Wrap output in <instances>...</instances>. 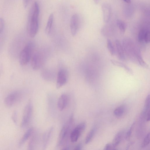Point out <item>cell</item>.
<instances>
[{
  "instance_id": "6da1fadb",
  "label": "cell",
  "mask_w": 150,
  "mask_h": 150,
  "mask_svg": "<svg viewBox=\"0 0 150 150\" xmlns=\"http://www.w3.org/2000/svg\"><path fill=\"white\" fill-rule=\"evenodd\" d=\"M39 12V5L38 2L35 1L32 5L28 15L27 31L31 38L34 37L38 32Z\"/></svg>"
},
{
  "instance_id": "7a4b0ae2",
  "label": "cell",
  "mask_w": 150,
  "mask_h": 150,
  "mask_svg": "<svg viewBox=\"0 0 150 150\" xmlns=\"http://www.w3.org/2000/svg\"><path fill=\"white\" fill-rule=\"evenodd\" d=\"M74 119L73 114H72L64 124L59 133L58 145L59 146L64 144L67 139L70 131L73 125Z\"/></svg>"
},
{
  "instance_id": "3957f363",
  "label": "cell",
  "mask_w": 150,
  "mask_h": 150,
  "mask_svg": "<svg viewBox=\"0 0 150 150\" xmlns=\"http://www.w3.org/2000/svg\"><path fill=\"white\" fill-rule=\"evenodd\" d=\"M34 45L32 41L27 42L21 52L19 61L20 64L24 66L27 64L31 57Z\"/></svg>"
},
{
  "instance_id": "277c9868",
  "label": "cell",
  "mask_w": 150,
  "mask_h": 150,
  "mask_svg": "<svg viewBox=\"0 0 150 150\" xmlns=\"http://www.w3.org/2000/svg\"><path fill=\"white\" fill-rule=\"evenodd\" d=\"M125 55L131 58H136V54L137 48L136 47L134 42L129 38L125 39L122 45Z\"/></svg>"
},
{
  "instance_id": "5b68a950",
  "label": "cell",
  "mask_w": 150,
  "mask_h": 150,
  "mask_svg": "<svg viewBox=\"0 0 150 150\" xmlns=\"http://www.w3.org/2000/svg\"><path fill=\"white\" fill-rule=\"evenodd\" d=\"M33 106L31 101L29 100L25 107L20 126L21 128L26 127L30 122L32 115Z\"/></svg>"
},
{
  "instance_id": "8992f818",
  "label": "cell",
  "mask_w": 150,
  "mask_h": 150,
  "mask_svg": "<svg viewBox=\"0 0 150 150\" xmlns=\"http://www.w3.org/2000/svg\"><path fill=\"white\" fill-rule=\"evenodd\" d=\"M22 95V92L20 91L12 92L5 97L4 103L8 107H11L21 99Z\"/></svg>"
},
{
  "instance_id": "52a82bcc",
  "label": "cell",
  "mask_w": 150,
  "mask_h": 150,
  "mask_svg": "<svg viewBox=\"0 0 150 150\" xmlns=\"http://www.w3.org/2000/svg\"><path fill=\"white\" fill-rule=\"evenodd\" d=\"M45 57L42 52H37L33 55L31 60V65L32 68L35 70L40 68L43 65Z\"/></svg>"
},
{
  "instance_id": "ba28073f",
  "label": "cell",
  "mask_w": 150,
  "mask_h": 150,
  "mask_svg": "<svg viewBox=\"0 0 150 150\" xmlns=\"http://www.w3.org/2000/svg\"><path fill=\"white\" fill-rule=\"evenodd\" d=\"M86 127V123L82 122L78 124L73 129L70 134V139L72 142H75L77 141Z\"/></svg>"
},
{
  "instance_id": "9c48e42d",
  "label": "cell",
  "mask_w": 150,
  "mask_h": 150,
  "mask_svg": "<svg viewBox=\"0 0 150 150\" xmlns=\"http://www.w3.org/2000/svg\"><path fill=\"white\" fill-rule=\"evenodd\" d=\"M80 17L77 13H75L71 16L70 21V28L71 33L73 36L77 33L80 25Z\"/></svg>"
},
{
  "instance_id": "30bf717a",
  "label": "cell",
  "mask_w": 150,
  "mask_h": 150,
  "mask_svg": "<svg viewBox=\"0 0 150 150\" xmlns=\"http://www.w3.org/2000/svg\"><path fill=\"white\" fill-rule=\"evenodd\" d=\"M67 74L66 70L60 69L58 73L56 82V88H59L64 85L67 80Z\"/></svg>"
},
{
  "instance_id": "8fae6325",
  "label": "cell",
  "mask_w": 150,
  "mask_h": 150,
  "mask_svg": "<svg viewBox=\"0 0 150 150\" xmlns=\"http://www.w3.org/2000/svg\"><path fill=\"white\" fill-rule=\"evenodd\" d=\"M103 18L104 22L107 23L109 21L112 14L111 6L107 3H103L102 5Z\"/></svg>"
},
{
  "instance_id": "7c38bea8",
  "label": "cell",
  "mask_w": 150,
  "mask_h": 150,
  "mask_svg": "<svg viewBox=\"0 0 150 150\" xmlns=\"http://www.w3.org/2000/svg\"><path fill=\"white\" fill-rule=\"evenodd\" d=\"M138 40L140 42H144L148 43L150 42V32L149 30L143 28L139 31L138 37Z\"/></svg>"
},
{
  "instance_id": "4fadbf2b",
  "label": "cell",
  "mask_w": 150,
  "mask_h": 150,
  "mask_svg": "<svg viewBox=\"0 0 150 150\" xmlns=\"http://www.w3.org/2000/svg\"><path fill=\"white\" fill-rule=\"evenodd\" d=\"M69 98L65 94H62L59 98L57 102V107L59 110L62 111L67 107L68 103Z\"/></svg>"
},
{
  "instance_id": "5bb4252c",
  "label": "cell",
  "mask_w": 150,
  "mask_h": 150,
  "mask_svg": "<svg viewBox=\"0 0 150 150\" xmlns=\"http://www.w3.org/2000/svg\"><path fill=\"white\" fill-rule=\"evenodd\" d=\"M115 44L116 52L118 58L121 60H125L126 56L122 44L118 40H115Z\"/></svg>"
},
{
  "instance_id": "9a60e30c",
  "label": "cell",
  "mask_w": 150,
  "mask_h": 150,
  "mask_svg": "<svg viewBox=\"0 0 150 150\" xmlns=\"http://www.w3.org/2000/svg\"><path fill=\"white\" fill-rule=\"evenodd\" d=\"M33 131V128L30 127L25 133L18 142V145L21 146L32 135Z\"/></svg>"
},
{
  "instance_id": "2e32d148",
  "label": "cell",
  "mask_w": 150,
  "mask_h": 150,
  "mask_svg": "<svg viewBox=\"0 0 150 150\" xmlns=\"http://www.w3.org/2000/svg\"><path fill=\"white\" fill-rule=\"evenodd\" d=\"M53 129L52 128H50L45 134L43 140L42 150L45 149L46 147L51 135Z\"/></svg>"
},
{
  "instance_id": "e0dca14e",
  "label": "cell",
  "mask_w": 150,
  "mask_h": 150,
  "mask_svg": "<svg viewBox=\"0 0 150 150\" xmlns=\"http://www.w3.org/2000/svg\"><path fill=\"white\" fill-rule=\"evenodd\" d=\"M54 19V16L53 13H51L48 18L45 28V32L47 35L50 33Z\"/></svg>"
},
{
  "instance_id": "ac0fdd59",
  "label": "cell",
  "mask_w": 150,
  "mask_h": 150,
  "mask_svg": "<svg viewBox=\"0 0 150 150\" xmlns=\"http://www.w3.org/2000/svg\"><path fill=\"white\" fill-rule=\"evenodd\" d=\"M123 132L120 131L115 136L112 144L113 148L116 147L120 142L123 135Z\"/></svg>"
},
{
  "instance_id": "d6986e66",
  "label": "cell",
  "mask_w": 150,
  "mask_h": 150,
  "mask_svg": "<svg viewBox=\"0 0 150 150\" xmlns=\"http://www.w3.org/2000/svg\"><path fill=\"white\" fill-rule=\"evenodd\" d=\"M135 57L139 64L142 66L146 68H148V65L144 62L142 56L140 51L138 49L136 51Z\"/></svg>"
},
{
  "instance_id": "ffe728a7",
  "label": "cell",
  "mask_w": 150,
  "mask_h": 150,
  "mask_svg": "<svg viewBox=\"0 0 150 150\" xmlns=\"http://www.w3.org/2000/svg\"><path fill=\"white\" fill-rule=\"evenodd\" d=\"M117 24L121 32L122 33H124L127 27L125 22L121 20L118 19L117 21Z\"/></svg>"
},
{
  "instance_id": "44dd1931",
  "label": "cell",
  "mask_w": 150,
  "mask_h": 150,
  "mask_svg": "<svg viewBox=\"0 0 150 150\" xmlns=\"http://www.w3.org/2000/svg\"><path fill=\"white\" fill-rule=\"evenodd\" d=\"M110 61L114 65L122 67L125 69L128 72H131L130 69L126 65L123 63L114 59H111Z\"/></svg>"
},
{
  "instance_id": "7402d4cb",
  "label": "cell",
  "mask_w": 150,
  "mask_h": 150,
  "mask_svg": "<svg viewBox=\"0 0 150 150\" xmlns=\"http://www.w3.org/2000/svg\"><path fill=\"white\" fill-rule=\"evenodd\" d=\"M107 46L109 52L112 55L115 54V50L112 41L110 39H107Z\"/></svg>"
},
{
  "instance_id": "603a6c76",
  "label": "cell",
  "mask_w": 150,
  "mask_h": 150,
  "mask_svg": "<svg viewBox=\"0 0 150 150\" xmlns=\"http://www.w3.org/2000/svg\"><path fill=\"white\" fill-rule=\"evenodd\" d=\"M95 129H91L87 134L85 140V143L87 144L89 143L93 138L95 133Z\"/></svg>"
},
{
  "instance_id": "cb8c5ba5",
  "label": "cell",
  "mask_w": 150,
  "mask_h": 150,
  "mask_svg": "<svg viewBox=\"0 0 150 150\" xmlns=\"http://www.w3.org/2000/svg\"><path fill=\"white\" fill-rule=\"evenodd\" d=\"M125 111V107L124 106H121L115 109L114 111V114L116 116L119 117L123 115Z\"/></svg>"
},
{
  "instance_id": "d4e9b609",
  "label": "cell",
  "mask_w": 150,
  "mask_h": 150,
  "mask_svg": "<svg viewBox=\"0 0 150 150\" xmlns=\"http://www.w3.org/2000/svg\"><path fill=\"white\" fill-rule=\"evenodd\" d=\"M35 136H33L29 141L27 150H34L36 143Z\"/></svg>"
},
{
  "instance_id": "484cf974",
  "label": "cell",
  "mask_w": 150,
  "mask_h": 150,
  "mask_svg": "<svg viewBox=\"0 0 150 150\" xmlns=\"http://www.w3.org/2000/svg\"><path fill=\"white\" fill-rule=\"evenodd\" d=\"M150 143V133H149L145 136L142 143L141 147L143 148L149 145Z\"/></svg>"
},
{
  "instance_id": "4316f807",
  "label": "cell",
  "mask_w": 150,
  "mask_h": 150,
  "mask_svg": "<svg viewBox=\"0 0 150 150\" xmlns=\"http://www.w3.org/2000/svg\"><path fill=\"white\" fill-rule=\"evenodd\" d=\"M134 122L132 125L129 129L125 135V139L126 140H129L131 137L132 132V131L133 127L134 125Z\"/></svg>"
},
{
  "instance_id": "83f0119b",
  "label": "cell",
  "mask_w": 150,
  "mask_h": 150,
  "mask_svg": "<svg viewBox=\"0 0 150 150\" xmlns=\"http://www.w3.org/2000/svg\"><path fill=\"white\" fill-rule=\"evenodd\" d=\"M5 25V22L4 19L2 18H0V34L2 32L4 29Z\"/></svg>"
},
{
  "instance_id": "f1b7e54d",
  "label": "cell",
  "mask_w": 150,
  "mask_h": 150,
  "mask_svg": "<svg viewBox=\"0 0 150 150\" xmlns=\"http://www.w3.org/2000/svg\"><path fill=\"white\" fill-rule=\"evenodd\" d=\"M17 112L16 111H14L12 114L11 118L13 122L16 124L17 123Z\"/></svg>"
},
{
  "instance_id": "f546056e",
  "label": "cell",
  "mask_w": 150,
  "mask_h": 150,
  "mask_svg": "<svg viewBox=\"0 0 150 150\" xmlns=\"http://www.w3.org/2000/svg\"><path fill=\"white\" fill-rule=\"evenodd\" d=\"M42 75L43 77L45 79H50L52 76L51 73L48 72L43 73Z\"/></svg>"
},
{
  "instance_id": "4dcf8cb0",
  "label": "cell",
  "mask_w": 150,
  "mask_h": 150,
  "mask_svg": "<svg viewBox=\"0 0 150 150\" xmlns=\"http://www.w3.org/2000/svg\"><path fill=\"white\" fill-rule=\"evenodd\" d=\"M112 144L109 143L105 145L103 150H112Z\"/></svg>"
},
{
  "instance_id": "1f68e13d",
  "label": "cell",
  "mask_w": 150,
  "mask_h": 150,
  "mask_svg": "<svg viewBox=\"0 0 150 150\" xmlns=\"http://www.w3.org/2000/svg\"><path fill=\"white\" fill-rule=\"evenodd\" d=\"M82 145L81 143H80L77 144L75 147L74 150H81Z\"/></svg>"
},
{
  "instance_id": "d6a6232c",
  "label": "cell",
  "mask_w": 150,
  "mask_h": 150,
  "mask_svg": "<svg viewBox=\"0 0 150 150\" xmlns=\"http://www.w3.org/2000/svg\"><path fill=\"white\" fill-rule=\"evenodd\" d=\"M30 1L28 0H25L23 1V4L24 5V6L25 8L27 6L28 4L29 3V1Z\"/></svg>"
},
{
  "instance_id": "836d02e7",
  "label": "cell",
  "mask_w": 150,
  "mask_h": 150,
  "mask_svg": "<svg viewBox=\"0 0 150 150\" xmlns=\"http://www.w3.org/2000/svg\"><path fill=\"white\" fill-rule=\"evenodd\" d=\"M60 150H70V148L69 147H67L61 149Z\"/></svg>"
},
{
  "instance_id": "e575fe53",
  "label": "cell",
  "mask_w": 150,
  "mask_h": 150,
  "mask_svg": "<svg viewBox=\"0 0 150 150\" xmlns=\"http://www.w3.org/2000/svg\"><path fill=\"white\" fill-rule=\"evenodd\" d=\"M123 1L127 4H130L131 3V1L130 0H123Z\"/></svg>"
},
{
  "instance_id": "d590c367",
  "label": "cell",
  "mask_w": 150,
  "mask_h": 150,
  "mask_svg": "<svg viewBox=\"0 0 150 150\" xmlns=\"http://www.w3.org/2000/svg\"><path fill=\"white\" fill-rule=\"evenodd\" d=\"M2 71V67L1 66H0V76L1 74Z\"/></svg>"
},
{
  "instance_id": "8d00e7d4",
  "label": "cell",
  "mask_w": 150,
  "mask_h": 150,
  "mask_svg": "<svg viewBox=\"0 0 150 150\" xmlns=\"http://www.w3.org/2000/svg\"><path fill=\"white\" fill-rule=\"evenodd\" d=\"M112 150H116V149H113Z\"/></svg>"
}]
</instances>
